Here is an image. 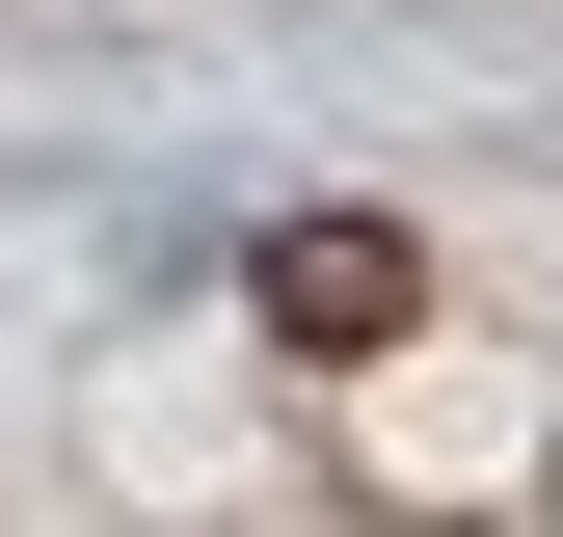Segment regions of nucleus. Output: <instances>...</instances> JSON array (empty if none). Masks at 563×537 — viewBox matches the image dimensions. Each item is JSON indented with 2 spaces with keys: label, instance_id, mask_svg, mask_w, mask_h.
Instances as JSON below:
<instances>
[{
  "label": "nucleus",
  "instance_id": "f257e3e1",
  "mask_svg": "<svg viewBox=\"0 0 563 537\" xmlns=\"http://www.w3.org/2000/svg\"><path fill=\"white\" fill-rule=\"evenodd\" d=\"M242 322H268L296 376H376L402 322H430V242H402V216H268V242H242Z\"/></svg>",
  "mask_w": 563,
  "mask_h": 537
}]
</instances>
